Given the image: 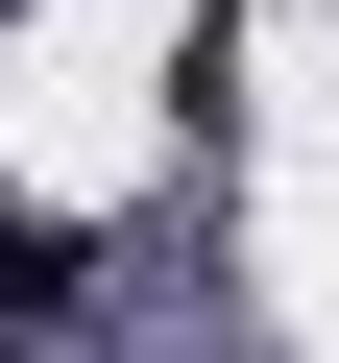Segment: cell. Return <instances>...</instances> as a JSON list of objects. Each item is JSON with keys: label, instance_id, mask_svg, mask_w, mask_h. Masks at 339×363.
Returning <instances> with one entry per match:
<instances>
[{"label": "cell", "instance_id": "obj_1", "mask_svg": "<svg viewBox=\"0 0 339 363\" xmlns=\"http://www.w3.org/2000/svg\"><path fill=\"white\" fill-rule=\"evenodd\" d=\"M49 291H97V218H0V315H49Z\"/></svg>", "mask_w": 339, "mask_h": 363}]
</instances>
